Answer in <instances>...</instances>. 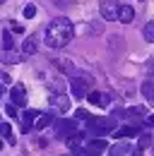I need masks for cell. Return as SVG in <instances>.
<instances>
[{
    "label": "cell",
    "instance_id": "21",
    "mask_svg": "<svg viewBox=\"0 0 154 156\" xmlns=\"http://www.w3.org/2000/svg\"><path fill=\"white\" fill-rule=\"evenodd\" d=\"M149 144H152V137H149V135H140V139H137V151L147 149Z\"/></svg>",
    "mask_w": 154,
    "mask_h": 156
},
{
    "label": "cell",
    "instance_id": "16",
    "mask_svg": "<svg viewBox=\"0 0 154 156\" xmlns=\"http://www.w3.org/2000/svg\"><path fill=\"white\" fill-rule=\"evenodd\" d=\"M36 48H38V43H36L34 36H31V39H24V43H22V53H24V55H34Z\"/></svg>",
    "mask_w": 154,
    "mask_h": 156
},
{
    "label": "cell",
    "instance_id": "26",
    "mask_svg": "<svg viewBox=\"0 0 154 156\" xmlns=\"http://www.w3.org/2000/svg\"><path fill=\"white\" fill-rule=\"evenodd\" d=\"M53 2H56L58 7H70L72 5V0H53Z\"/></svg>",
    "mask_w": 154,
    "mask_h": 156
},
{
    "label": "cell",
    "instance_id": "27",
    "mask_svg": "<svg viewBox=\"0 0 154 156\" xmlns=\"http://www.w3.org/2000/svg\"><path fill=\"white\" fill-rule=\"evenodd\" d=\"M0 82H5V84H12V77H10V75H0Z\"/></svg>",
    "mask_w": 154,
    "mask_h": 156
},
{
    "label": "cell",
    "instance_id": "29",
    "mask_svg": "<svg viewBox=\"0 0 154 156\" xmlns=\"http://www.w3.org/2000/svg\"><path fill=\"white\" fill-rule=\"evenodd\" d=\"M147 70H149V75H154V60L149 62V65H147Z\"/></svg>",
    "mask_w": 154,
    "mask_h": 156
},
{
    "label": "cell",
    "instance_id": "7",
    "mask_svg": "<svg viewBox=\"0 0 154 156\" xmlns=\"http://www.w3.org/2000/svg\"><path fill=\"white\" fill-rule=\"evenodd\" d=\"M10 103H15V106H24V103H27V89H24L22 84H12Z\"/></svg>",
    "mask_w": 154,
    "mask_h": 156
},
{
    "label": "cell",
    "instance_id": "2",
    "mask_svg": "<svg viewBox=\"0 0 154 156\" xmlns=\"http://www.w3.org/2000/svg\"><path fill=\"white\" fill-rule=\"evenodd\" d=\"M111 130H116V115L108 118H92L87 120V132L89 135H108Z\"/></svg>",
    "mask_w": 154,
    "mask_h": 156
},
{
    "label": "cell",
    "instance_id": "19",
    "mask_svg": "<svg viewBox=\"0 0 154 156\" xmlns=\"http://www.w3.org/2000/svg\"><path fill=\"white\" fill-rule=\"evenodd\" d=\"M0 135L5 137L10 144H15V135H12V127H10V122H0Z\"/></svg>",
    "mask_w": 154,
    "mask_h": 156
},
{
    "label": "cell",
    "instance_id": "6",
    "mask_svg": "<svg viewBox=\"0 0 154 156\" xmlns=\"http://www.w3.org/2000/svg\"><path fill=\"white\" fill-rule=\"evenodd\" d=\"M51 108L53 111H58V113H65L68 108H70V98L65 96V94H51Z\"/></svg>",
    "mask_w": 154,
    "mask_h": 156
},
{
    "label": "cell",
    "instance_id": "30",
    "mask_svg": "<svg viewBox=\"0 0 154 156\" xmlns=\"http://www.w3.org/2000/svg\"><path fill=\"white\" fill-rule=\"evenodd\" d=\"M0 151H2V139H0Z\"/></svg>",
    "mask_w": 154,
    "mask_h": 156
},
{
    "label": "cell",
    "instance_id": "17",
    "mask_svg": "<svg viewBox=\"0 0 154 156\" xmlns=\"http://www.w3.org/2000/svg\"><path fill=\"white\" fill-rule=\"evenodd\" d=\"M142 94H145V98H147L149 103H154V82L152 79H147V82L142 84Z\"/></svg>",
    "mask_w": 154,
    "mask_h": 156
},
{
    "label": "cell",
    "instance_id": "10",
    "mask_svg": "<svg viewBox=\"0 0 154 156\" xmlns=\"http://www.w3.org/2000/svg\"><path fill=\"white\" fill-rule=\"evenodd\" d=\"M38 118V111H24L22 113V132H29L34 127V120Z\"/></svg>",
    "mask_w": 154,
    "mask_h": 156
},
{
    "label": "cell",
    "instance_id": "20",
    "mask_svg": "<svg viewBox=\"0 0 154 156\" xmlns=\"http://www.w3.org/2000/svg\"><path fill=\"white\" fill-rule=\"evenodd\" d=\"M142 34H145V41H149V43H154V22H147V24H145V29H142Z\"/></svg>",
    "mask_w": 154,
    "mask_h": 156
},
{
    "label": "cell",
    "instance_id": "9",
    "mask_svg": "<svg viewBox=\"0 0 154 156\" xmlns=\"http://www.w3.org/2000/svg\"><path fill=\"white\" fill-rule=\"evenodd\" d=\"M84 149H87V154H89V156H96L99 151H106V149H108V144H106V139H101V137H99V139H92Z\"/></svg>",
    "mask_w": 154,
    "mask_h": 156
},
{
    "label": "cell",
    "instance_id": "22",
    "mask_svg": "<svg viewBox=\"0 0 154 156\" xmlns=\"http://www.w3.org/2000/svg\"><path fill=\"white\" fill-rule=\"evenodd\" d=\"M2 48H12V36H10V31H5V29H2Z\"/></svg>",
    "mask_w": 154,
    "mask_h": 156
},
{
    "label": "cell",
    "instance_id": "13",
    "mask_svg": "<svg viewBox=\"0 0 154 156\" xmlns=\"http://www.w3.org/2000/svg\"><path fill=\"white\" fill-rule=\"evenodd\" d=\"M147 115V108L145 106H133V108H128L123 118H130V120H142V118Z\"/></svg>",
    "mask_w": 154,
    "mask_h": 156
},
{
    "label": "cell",
    "instance_id": "1",
    "mask_svg": "<svg viewBox=\"0 0 154 156\" xmlns=\"http://www.w3.org/2000/svg\"><path fill=\"white\" fill-rule=\"evenodd\" d=\"M72 36H75L72 22L65 20V17H58V20H53L46 27L43 41H46V46H51V48H65V46L72 41Z\"/></svg>",
    "mask_w": 154,
    "mask_h": 156
},
{
    "label": "cell",
    "instance_id": "28",
    "mask_svg": "<svg viewBox=\"0 0 154 156\" xmlns=\"http://www.w3.org/2000/svg\"><path fill=\"white\" fill-rule=\"evenodd\" d=\"M145 122H147V125H154V115H147V118H145Z\"/></svg>",
    "mask_w": 154,
    "mask_h": 156
},
{
    "label": "cell",
    "instance_id": "18",
    "mask_svg": "<svg viewBox=\"0 0 154 156\" xmlns=\"http://www.w3.org/2000/svg\"><path fill=\"white\" fill-rule=\"evenodd\" d=\"M51 122H53V115H51V113H46V115H41V113H38V118L34 120V125H36L38 130H43V127H48Z\"/></svg>",
    "mask_w": 154,
    "mask_h": 156
},
{
    "label": "cell",
    "instance_id": "4",
    "mask_svg": "<svg viewBox=\"0 0 154 156\" xmlns=\"http://www.w3.org/2000/svg\"><path fill=\"white\" fill-rule=\"evenodd\" d=\"M53 130H56V135L60 139L75 135L77 132V118H58V120H53Z\"/></svg>",
    "mask_w": 154,
    "mask_h": 156
},
{
    "label": "cell",
    "instance_id": "24",
    "mask_svg": "<svg viewBox=\"0 0 154 156\" xmlns=\"http://www.w3.org/2000/svg\"><path fill=\"white\" fill-rule=\"evenodd\" d=\"M5 113H7V115H17V106H15V103H7V106H5Z\"/></svg>",
    "mask_w": 154,
    "mask_h": 156
},
{
    "label": "cell",
    "instance_id": "23",
    "mask_svg": "<svg viewBox=\"0 0 154 156\" xmlns=\"http://www.w3.org/2000/svg\"><path fill=\"white\" fill-rule=\"evenodd\" d=\"M34 15H36V5H31V2H29V5L24 7V17H27V20H31Z\"/></svg>",
    "mask_w": 154,
    "mask_h": 156
},
{
    "label": "cell",
    "instance_id": "5",
    "mask_svg": "<svg viewBox=\"0 0 154 156\" xmlns=\"http://www.w3.org/2000/svg\"><path fill=\"white\" fill-rule=\"evenodd\" d=\"M118 7H120L118 0H101V2H99V12H101V17L108 20V22L118 20Z\"/></svg>",
    "mask_w": 154,
    "mask_h": 156
},
{
    "label": "cell",
    "instance_id": "3",
    "mask_svg": "<svg viewBox=\"0 0 154 156\" xmlns=\"http://www.w3.org/2000/svg\"><path fill=\"white\" fill-rule=\"evenodd\" d=\"M70 89H72V94L77 98L87 96L89 91H92V75H87V72H79L72 77V84H70Z\"/></svg>",
    "mask_w": 154,
    "mask_h": 156
},
{
    "label": "cell",
    "instance_id": "31",
    "mask_svg": "<svg viewBox=\"0 0 154 156\" xmlns=\"http://www.w3.org/2000/svg\"><path fill=\"white\" fill-rule=\"evenodd\" d=\"M0 96H2V87H0Z\"/></svg>",
    "mask_w": 154,
    "mask_h": 156
},
{
    "label": "cell",
    "instance_id": "15",
    "mask_svg": "<svg viewBox=\"0 0 154 156\" xmlns=\"http://www.w3.org/2000/svg\"><path fill=\"white\" fill-rule=\"evenodd\" d=\"M135 135H140V127H135V125H128V127H120V130H116V137H118V139L135 137Z\"/></svg>",
    "mask_w": 154,
    "mask_h": 156
},
{
    "label": "cell",
    "instance_id": "11",
    "mask_svg": "<svg viewBox=\"0 0 154 156\" xmlns=\"http://www.w3.org/2000/svg\"><path fill=\"white\" fill-rule=\"evenodd\" d=\"M135 20V10L130 5H120L118 7V22H123V24H130Z\"/></svg>",
    "mask_w": 154,
    "mask_h": 156
},
{
    "label": "cell",
    "instance_id": "14",
    "mask_svg": "<svg viewBox=\"0 0 154 156\" xmlns=\"http://www.w3.org/2000/svg\"><path fill=\"white\" fill-rule=\"evenodd\" d=\"M128 151H130V144L128 142H118V144H113L108 149V156H125Z\"/></svg>",
    "mask_w": 154,
    "mask_h": 156
},
{
    "label": "cell",
    "instance_id": "25",
    "mask_svg": "<svg viewBox=\"0 0 154 156\" xmlns=\"http://www.w3.org/2000/svg\"><path fill=\"white\" fill-rule=\"evenodd\" d=\"M75 115H77V120H89V113H87V111H82V108L77 111Z\"/></svg>",
    "mask_w": 154,
    "mask_h": 156
},
{
    "label": "cell",
    "instance_id": "8",
    "mask_svg": "<svg viewBox=\"0 0 154 156\" xmlns=\"http://www.w3.org/2000/svg\"><path fill=\"white\" fill-rule=\"evenodd\" d=\"M87 101L92 103V106H99V108H106L108 103H111V98H108V94H101V91H89L87 94Z\"/></svg>",
    "mask_w": 154,
    "mask_h": 156
},
{
    "label": "cell",
    "instance_id": "12",
    "mask_svg": "<svg viewBox=\"0 0 154 156\" xmlns=\"http://www.w3.org/2000/svg\"><path fill=\"white\" fill-rule=\"evenodd\" d=\"M0 60L7 62V65H12V62H19L22 55H19L17 51H12V48H2V51H0Z\"/></svg>",
    "mask_w": 154,
    "mask_h": 156
},
{
    "label": "cell",
    "instance_id": "32",
    "mask_svg": "<svg viewBox=\"0 0 154 156\" xmlns=\"http://www.w3.org/2000/svg\"><path fill=\"white\" fill-rule=\"evenodd\" d=\"M0 5H2V0H0Z\"/></svg>",
    "mask_w": 154,
    "mask_h": 156
}]
</instances>
